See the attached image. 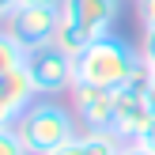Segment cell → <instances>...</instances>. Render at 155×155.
Here are the masks:
<instances>
[{
  "label": "cell",
  "mask_w": 155,
  "mask_h": 155,
  "mask_svg": "<svg viewBox=\"0 0 155 155\" xmlns=\"http://www.w3.org/2000/svg\"><path fill=\"white\" fill-rule=\"evenodd\" d=\"M117 8H121V0H64L61 4V27L53 42L64 53L80 57L95 38L114 34Z\"/></svg>",
  "instance_id": "3"
},
{
  "label": "cell",
  "mask_w": 155,
  "mask_h": 155,
  "mask_svg": "<svg viewBox=\"0 0 155 155\" xmlns=\"http://www.w3.org/2000/svg\"><path fill=\"white\" fill-rule=\"evenodd\" d=\"M136 19L144 30H155V0H136Z\"/></svg>",
  "instance_id": "12"
},
{
  "label": "cell",
  "mask_w": 155,
  "mask_h": 155,
  "mask_svg": "<svg viewBox=\"0 0 155 155\" xmlns=\"http://www.w3.org/2000/svg\"><path fill=\"white\" fill-rule=\"evenodd\" d=\"M19 4H34V8H61L64 0H19Z\"/></svg>",
  "instance_id": "16"
},
{
  "label": "cell",
  "mask_w": 155,
  "mask_h": 155,
  "mask_svg": "<svg viewBox=\"0 0 155 155\" xmlns=\"http://www.w3.org/2000/svg\"><path fill=\"white\" fill-rule=\"evenodd\" d=\"M148 83H151V64L144 61V68L133 76V80L125 83V87H117L114 95H117V106H114V133L121 136V140H140L144 129L151 125L155 110L148 102Z\"/></svg>",
  "instance_id": "4"
},
{
  "label": "cell",
  "mask_w": 155,
  "mask_h": 155,
  "mask_svg": "<svg viewBox=\"0 0 155 155\" xmlns=\"http://www.w3.org/2000/svg\"><path fill=\"white\" fill-rule=\"evenodd\" d=\"M27 68H30V76H34L38 95H45V98H57V95H64V91L76 87V57L64 53L57 42L30 49Z\"/></svg>",
  "instance_id": "5"
},
{
  "label": "cell",
  "mask_w": 155,
  "mask_h": 155,
  "mask_svg": "<svg viewBox=\"0 0 155 155\" xmlns=\"http://www.w3.org/2000/svg\"><path fill=\"white\" fill-rule=\"evenodd\" d=\"M83 148L87 155H125V140L114 129H95V133H83Z\"/></svg>",
  "instance_id": "9"
},
{
  "label": "cell",
  "mask_w": 155,
  "mask_h": 155,
  "mask_svg": "<svg viewBox=\"0 0 155 155\" xmlns=\"http://www.w3.org/2000/svg\"><path fill=\"white\" fill-rule=\"evenodd\" d=\"M0 155H30L27 144L15 133V125H0Z\"/></svg>",
  "instance_id": "11"
},
{
  "label": "cell",
  "mask_w": 155,
  "mask_h": 155,
  "mask_svg": "<svg viewBox=\"0 0 155 155\" xmlns=\"http://www.w3.org/2000/svg\"><path fill=\"white\" fill-rule=\"evenodd\" d=\"M68 95H72V110H76V121H80L83 133L114 129V106H117V95L114 91L91 87V83H76Z\"/></svg>",
  "instance_id": "8"
},
{
  "label": "cell",
  "mask_w": 155,
  "mask_h": 155,
  "mask_svg": "<svg viewBox=\"0 0 155 155\" xmlns=\"http://www.w3.org/2000/svg\"><path fill=\"white\" fill-rule=\"evenodd\" d=\"M61 27V8H34V4H19L12 15H4V30L15 34L27 49H38V45H49L57 38Z\"/></svg>",
  "instance_id": "6"
},
{
  "label": "cell",
  "mask_w": 155,
  "mask_h": 155,
  "mask_svg": "<svg viewBox=\"0 0 155 155\" xmlns=\"http://www.w3.org/2000/svg\"><path fill=\"white\" fill-rule=\"evenodd\" d=\"M140 68H144V53L140 49H133V45H129L125 38H117V34H106V38H95V42L76 57V83L117 91V87H125Z\"/></svg>",
  "instance_id": "1"
},
{
  "label": "cell",
  "mask_w": 155,
  "mask_h": 155,
  "mask_svg": "<svg viewBox=\"0 0 155 155\" xmlns=\"http://www.w3.org/2000/svg\"><path fill=\"white\" fill-rule=\"evenodd\" d=\"M38 98H42V95H38L34 76H30L27 64L0 72V125H15Z\"/></svg>",
  "instance_id": "7"
},
{
  "label": "cell",
  "mask_w": 155,
  "mask_h": 155,
  "mask_svg": "<svg viewBox=\"0 0 155 155\" xmlns=\"http://www.w3.org/2000/svg\"><path fill=\"white\" fill-rule=\"evenodd\" d=\"M125 155H155V148H148V144H140V140H129Z\"/></svg>",
  "instance_id": "14"
},
{
  "label": "cell",
  "mask_w": 155,
  "mask_h": 155,
  "mask_svg": "<svg viewBox=\"0 0 155 155\" xmlns=\"http://www.w3.org/2000/svg\"><path fill=\"white\" fill-rule=\"evenodd\" d=\"M148 102H151V110H155V68H151V83H148Z\"/></svg>",
  "instance_id": "18"
},
{
  "label": "cell",
  "mask_w": 155,
  "mask_h": 155,
  "mask_svg": "<svg viewBox=\"0 0 155 155\" xmlns=\"http://www.w3.org/2000/svg\"><path fill=\"white\" fill-rule=\"evenodd\" d=\"M27 57H30V49H27V45H23L15 34L0 30V72H8V68H19V64H27Z\"/></svg>",
  "instance_id": "10"
},
{
  "label": "cell",
  "mask_w": 155,
  "mask_h": 155,
  "mask_svg": "<svg viewBox=\"0 0 155 155\" xmlns=\"http://www.w3.org/2000/svg\"><path fill=\"white\" fill-rule=\"evenodd\" d=\"M140 53H144V61L155 68V30H144V45H140Z\"/></svg>",
  "instance_id": "13"
},
{
  "label": "cell",
  "mask_w": 155,
  "mask_h": 155,
  "mask_svg": "<svg viewBox=\"0 0 155 155\" xmlns=\"http://www.w3.org/2000/svg\"><path fill=\"white\" fill-rule=\"evenodd\" d=\"M15 133H19L23 144H27L30 155H49V151H57L61 144L76 140L83 129H80V121H76L72 106L42 95L19 121H15Z\"/></svg>",
  "instance_id": "2"
},
{
  "label": "cell",
  "mask_w": 155,
  "mask_h": 155,
  "mask_svg": "<svg viewBox=\"0 0 155 155\" xmlns=\"http://www.w3.org/2000/svg\"><path fill=\"white\" fill-rule=\"evenodd\" d=\"M140 144H148V148H155V117H151V125L144 129V136H140Z\"/></svg>",
  "instance_id": "15"
},
{
  "label": "cell",
  "mask_w": 155,
  "mask_h": 155,
  "mask_svg": "<svg viewBox=\"0 0 155 155\" xmlns=\"http://www.w3.org/2000/svg\"><path fill=\"white\" fill-rule=\"evenodd\" d=\"M15 8H19V0H0V19H4V15H12Z\"/></svg>",
  "instance_id": "17"
}]
</instances>
